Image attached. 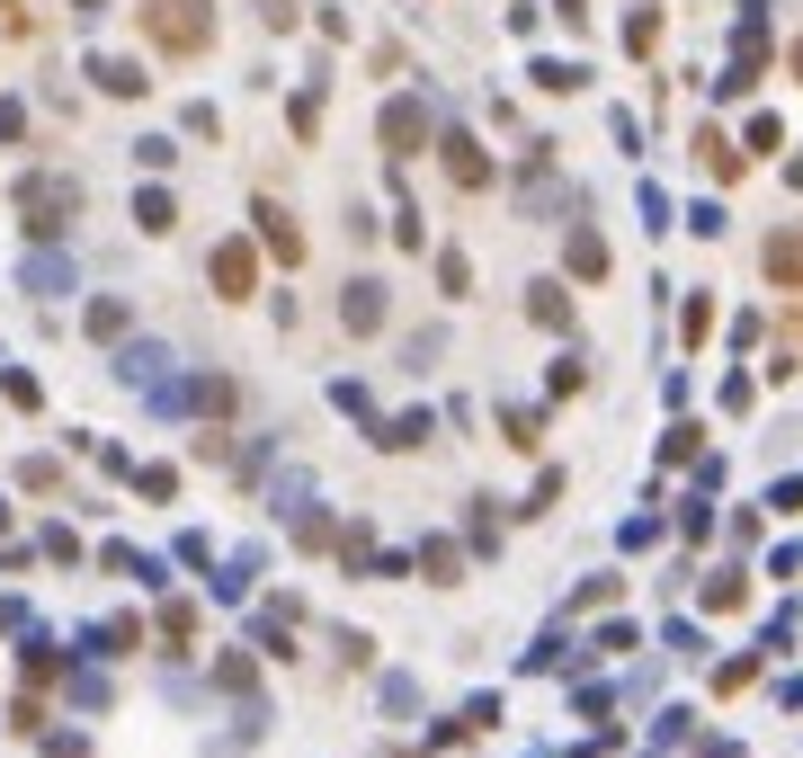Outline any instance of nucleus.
Returning <instances> with one entry per match:
<instances>
[{"label":"nucleus","instance_id":"1","mask_svg":"<svg viewBox=\"0 0 803 758\" xmlns=\"http://www.w3.org/2000/svg\"><path fill=\"white\" fill-rule=\"evenodd\" d=\"M144 27H152V45H161V54H206V36H215L206 0H152Z\"/></svg>","mask_w":803,"mask_h":758},{"label":"nucleus","instance_id":"2","mask_svg":"<svg viewBox=\"0 0 803 758\" xmlns=\"http://www.w3.org/2000/svg\"><path fill=\"white\" fill-rule=\"evenodd\" d=\"M268 19H286V0H268Z\"/></svg>","mask_w":803,"mask_h":758}]
</instances>
